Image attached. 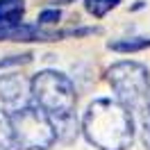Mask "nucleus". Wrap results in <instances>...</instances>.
<instances>
[{
	"label": "nucleus",
	"instance_id": "6",
	"mask_svg": "<svg viewBox=\"0 0 150 150\" xmlns=\"http://www.w3.org/2000/svg\"><path fill=\"white\" fill-rule=\"evenodd\" d=\"M30 82L18 73H5L0 75V100L9 107H18L28 100Z\"/></svg>",
	"mask_w": 150,
	"mask_h": 150
},
{
	"label": "nucleus",
	"instance_id": "2",
	"mask_svg": "<svg viewBox=\"0 0 150 150\" xmlns=\"http://www.w3.org/2000/svg\"><path fill=\"white\" fill-rule=\"evenodd\" d=\"M11 146L16 150H48L55 146L57 132L52 118L39 105H23L9 114Z\"/></svg>",
	"mask_w": 150,
	"mask_h": 150
},
{
	"label": "nucleus",
	"instance_id": "7",
	"mask_svg": "<svg viewBox=\"0 0 150 150\" xmlns=\"http://www.w3.org/2000/svg\"><path fill=\"white\" fill-rule=\"evenodd\" d=\"M23 14H25L23 0H0V25L21 23Z\"/></svg>",
	"mask_w": 150,
	"mask_h": 150
},
{
	"label": "nucleus",
	"instance_id": "3",
	"mask_svg": "<svg viewBox=\"0 0 150 150\" xmlns=\"http://www.w3.org/2000/svg\"><path fill=\"white\" fill-rule=\"evenodd\" d=\"M30 96L50 118H64L75 114V103H77L75 89L64 73L57 71L37 73L30 82Z\"/></svg>",
	"mask_w": 150,
	"mask_h": 150
},
{
	"label": "nucleus",
	"instance_id": "11",
	"mask_svg": "<svg viewBox=\"0 0 150 150\" xmlns=\"http://www.w3.org/2000/svg\"><path fill=\"white\" fill-rule=\"evenodd\" d=\"M141 141L146 150H150V98L143 105V121H141Z\"/></svg>",
	"mask_w": 150,
	"mask_h": 150
},
{
	"label": "nucleus",
	"instance_id": "4",
	"mask_svg": "<svg viewBox=\"0 0 150 150\" xmlns=\"http://www.w3.org/2000/svg\"><path fill=\"white\" fill-rule=\"evenodd\" d=\"M107 80L116 91V100H121L125 107L137 109L146 105L150 91V75L148 68L139 62H116L107 71Z\"/></svg>",
	"mask_w": 150,
	"mask_h": 150
},
{
	"label": "nucleus",
	"instance_id": "5",
	"mask_svg": "<svg viewBox=\"0 0 150 150\" xmlns=\"http://www.w3.org/2000/svg\"><path fill=\"white\" fill-rule=\"evenodd\" d=\"M62 39L59 32H46L41 25H28V23H14V25H0V41H55Z\"/></svg>",
	"mask_w": 150,
	"mask_h": 150
},
{
	"label": "nucleus",
	"instance_id": "1",
	"mask_svg": "<svg viewBox=\"0 0 150 150\" xmlns=\"http://www.w3.org/2000/svg\"><path fill=\"white\" fill-rule=\"evenodd\" d=\"M82 134L98 150H127L134 141L130 107L112 98L93 100L82 118Z\"/></svg>",
	"mask_w": 150,
	"mask_h": 150
},
{
	"label": "nucleus",
	"instance_id": "9",
	"mask_svg": "<svg viewBox=\"0 0 150 150\" xmlns=\"http://www.w3.org/2000/svg\"><path fill=\"white\" fill-rule=\"evenodd\" d=\"M118 2H121V0H84V7H86V11H89L91 16L103 18L105 14L109 9H114Z\"/></svg>",
	"mask_w": 150,
	"mask_h": 150
},
{
	"label": "nucleus",
	"instance_id": "13",
	"mask_svg": "<svg viewBox=\"0 0 150 150\" xmlns=\"http://www.w3.org/2000/svg\"><path fill=\"white\" fill-rule=\"evenodd\" d=\"M32 55H11L7 59H0V68H5V66H18V64H28Z\"/></svg>",
	"mask_w": 150,
	"mask_h": 150
},
{
	"label": "nucleus",
	"instance_id": "12",
	"mask_svg": "<svg viewBox=\"0 0 150 150\" xmlns=\"http://www.w3.org/2000/svg\"><path fill=\"white\" fill-rule=\"evenodd\" d=\"M59 18H62V11L55 7V9H43L39 14L37 21H39V25H52V23H57Z\"/></svg>",
	"mask_w": 150,
	"mask_h": 150
},
{
	"label": "nucleus",
	"instance_id": "10",
	"mask_svg": "<svg viewBox=\"0 0 150 150\" xmlns=\"http://www.w3.org/2000/svg\"><path fill=\"white\" fill-rule=\"evenodd\" d=\"M11 148V125H9V114L0 112V150Z\"/></svg>",
	"mask_w": 150,
	"mask_h": 150
},
{
	"label": "nucleus",
	"instance_id": "8",
	"mask_svg": "<svg viewBox=\"0 0 150 150\" xmlns=\"http://www.w3.org/2000/svg\"><path fill=\"white\" fill-rule=\"evenodd\" d=\"M107 48L114 50V52H141V50L150 48V39H141V37H134V39H116V41H109Z\"/></svg>",
	"mask_w": 150,
	"mask_h": 150
}]
</instances>
